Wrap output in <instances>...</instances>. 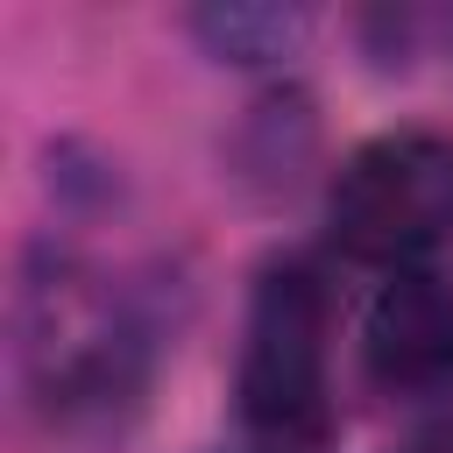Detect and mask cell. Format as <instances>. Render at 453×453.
Wrapping results in <instances>:
<instances>
[{"mask_svg":"<svg viewBox=\"0 0 453 453\" xmlns=\"http://www.w3.org/2000/svg\"><path fill=\"white\" fill-rule=\"evenodd\" d=\"M453 234V142L432 127L375 134L333 177V241L354 262L418 269Z\"/></svg>","mask_w":453,"mask_h":453,"instance_id":"3","label":"cell"},{"mask_svg":"<svg viewBox=\"0 0 453 453\" xmlns=\"http://www.w3.org/2000/svg\"><path fill=\"white\" fill-rule=\"evenodd\" d=\"M14 326H21L28 396L57 425H106L120 403L142 396L149 333H142L134 304L78 255L57 248V255L28 262Z\"/></svg>","mask_w":453,"mask_h":453,"instance_id":"1","label":"cell"},{"mask_svg":"<svg viewBox=\"0 0 453 453\" xmlns=\"http://www.w3.org/2000/svg\"><path fill=\"white\" fill-rule=\"evenodd\" d=\"M361 361L389 396L453 382V283L432 269H389L361 319Z\"/></svg>","mask_w":453,"mask_h":453,"instance_id":"4","label":"cell"},{"mask_svg":"<svg viewBox=\"0 0 453 453\" xmlns=\"http://www.w3.org/2000/svg\"><path fill=\"white\" fill-rule=\"evenodd\" d=\"M241 425L276 453H311L333 432L326 396V283L311 262H276L255 283L241 333Z\"/></svg>","mask_w":453,"mask_h":453,"instance_id":"2","label":"cell"},{"mask_svg":"<svg viewBox=\"0 0 453 453\" xmlns=\"http://www.w3.org/2000/svg\"><path fill=\"white\" fill-rule=\"evenodd\" d=\"M198 35L234 57V64H269V57H290L297 35H304V14L297 7H205L198 14Z\"/></svg>","mask_w":453,"mask_h":453,"instance_id":"5","label":"cell"}]
</instances>
